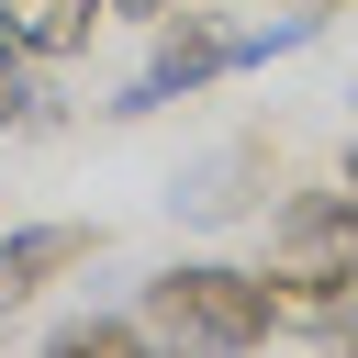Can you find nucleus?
Listing matches in <instances>:
<instances>
[{"label": "nucleus", "instance_id": "6e6552de", "mask_svg": "<svg viewBox=\"0 0 358 358\" xmlns=\"http://www.w3.org/2000/svg\"><path fill=\"white\" fill-rule=\"evenodd\" d=\"M347 246H358V190H347Z\"/></svg>", "mask_w": 358, "mask_h": 358}, {"label": "nucleus", "instance_id": "9d476101", "mask_svg": "<svg viewBox=\"0 0 358 358\" xmlns=\"http://www.w3.org/2000/svg\"><path fill=\"white\" fill-rule=\"evenodd\" d=\"M347 101H358V90H347Z\"/></svg>", "mask_w": 358, "mask_h": 358}, {"label": "nucleus", "instance_id": "20e7f679", "mask_svg": "<svg viewBox=\"0 0 358 358\" xmlns=\"http://www.w3.org/2000/svg\"><path fill=\"white\" fill-rule=\"evenodd\" d=\"M90 22H101V0H0V34H11L34 67H45V56H78Z\"/></svg>", "mask_w": 358, "mask_h": 358}, {"label": "nucleus", "instance_id": "f257e3e1", "mask_svg": "<svg viewBox=\"0 0 358 358\" xmlns=\"http://www.w3.org/2000/svg\"><path fill=\"white\" fill-rule=\"evenodd\" d=\"M134 324H145L157 347H179V358H257V347L280 336V291H268V268L190 257V268H157V280H145Z\"/></svg>", "mask_w": 358, "mask_h": 358}, {"label": "nucleus", "instance_id": "7ed1b4c3", "mask_svg": "<svg viewBox=\"0 0 358 358\" xmlns=\"http://www.w3.org/2000/svg\"><path fill=\"white\" fill-rule=\"evenodd\" d=\"M90 257V224H11L0 235V302H34L56 268H78Z\"/></svg>", "mask_w": 358, "mask_h": 358}, {"label": "nucleus", "instance_id": "f03ea898", "mask_svg": "<svg viewBox=\"0 0 358 358\" xmlns=\"http://www.w3.org/2000/svg\"><path fill=\"white\" fill-rule=\"evenodd\" d=\"M257 56V34H213L201 11H179L168 34H157V56H145V78L112 101V112H157V101H179V90H201V78H224V67H246Z\"/></svg>", "mask_w": 358, "mask_h": 358}, {"label": "nucleus", "instance_id": "1a4fd4ad", "mask_svg": "<svg viewBox=\"0 0 358 358\" xmlns=\"http://www.w3.org/2000/svg\"><path fill=\"white\" fill-rule=\"evenodd\" d=\"M347 190H358V145H347Z\"/></svg>", "mask_w": 358, "mask_h": 358}, {"label": "nucleus", "instance_id": "39448f33", "mask_svg": "<svg viewBox=\"0 0 358 358\" xmlns=\"http://www.w3.org/2000/svg\"><path fill=\"white\" fill-rule=\"evenodd\" d=\"M45 358H168L134 313H78V324H56L45 336Z\"/></svg>", "mask_w": 358, "mask_h": 358}, {"label": "nucleus", "instance_id": "423d86ee", "mask_svg": "<svg viewBox=\"0 0 358 358\" xmlns=\"http://www.w3.org/2000/svg\"><path fill=\"white\" fill-rule=\"evenodd\" d=\"M101 11H134V22H168L179 0H101Z\"/></svg>", "mask_w": 358, "mask_h": 358}, {"label": "nucleus", "instance_id": "0eeeda50", "mask_svg": "<svg viewBox=\"0 0 358 358\" xmlns=\"http://www.w3.org/2000/svg\"><path fill=\"white\" fill-rule=\"evenodd\" d=\"M324 336H336V358H358V313H336V324H324Z\"/></svg>", "mask_w": 358, "mask_h": 358}]
</instances>
